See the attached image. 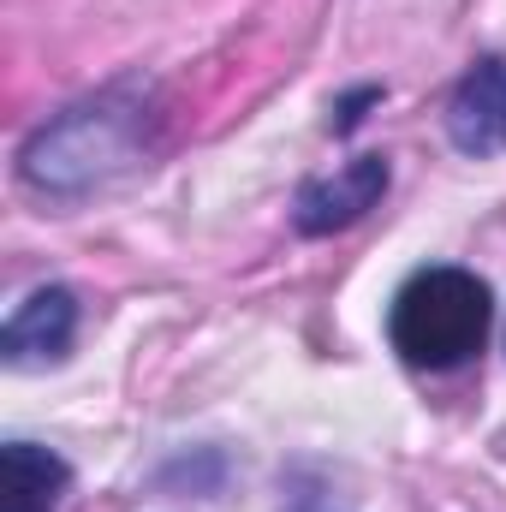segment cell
Masks as SVG:
<instances>
[{"instance_id": "obj_1", "label": "cell", "mask_w": 506, "mask_h": 512, "mask_svg": "<svg viewBox=\"0 0 506 512\" xmlns=\"http://www.w3.org/2000/svg\"><path fill=\"white\" fill-rule=\"evenodd\" d=\"M489 286L471 268H417L393 298V352L411 370H453L489 334Z\"/></svg>"}, {"instance_id": "obj_2", "label": "cell", "mask_w": 506, "mask_h": 512, "mask_svg": "<svg viewBox=\"0 0 506 512\" xmlns=\"http://www.w3.org/2000/svg\"><path fill=\"white\" fill-rule=\"evenodd\" d=\"M381 191H387V161H381V155H352L346 167H334V173H322V179H310V185L298 191L292 221H298V233H310V239L346 233L352 221H364V215L376 209Z\"/></svg>"}, {"instance_id": "obj_3", "label": "cell", "mask_w": 506, "mask_h": 512, "mask_svg": "<svg viewBox=\"0 0 506 512\" xmlns=\"http://www.w3.org/2000/svg\"><path fill=\"white\" fill-rule=\"evenodd\" d=\"M72 334H78V298H72L66 286H42V292H30V298L6 316L0 352H6L12 370H36V364L66 358Z\"/></svg>"}, {"instance_id": "obj_4", "label": "cell", "mask_w": 506, "mask_h": 512, "mask_svg": "<svg viewBox=\"0 0 506 512\" xmlns=\"http://www.w3.org/2000/svg\"><path fill=\"white\" fill-rule=\"evenodd\" d=\"M447 137L465 149V155H495L506 149V60H477L453 102H447Z\"/></svg>"}, {"instance_id": "obj_5", "label": "cell", "mask_w": 506, "mask_h": 512, "mask_svg": "<svg viewBox=\"0 0 506 512\" xmlns=\"http://www.w3.org/2000/svg\"><path fill=\"white\" fill-rule=\"evenodd\" d=\"M66 489H72V471L60 453L30 441L0 447V512H60Z\"/></svg>"}]
</instances>
